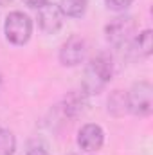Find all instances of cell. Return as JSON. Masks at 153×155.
Segmentation results:
<instances>
[{
	"label": "cell",
	"mask_w": 153,
	"mask_h": 155,
	"mask_svg": "<svg viewBox=\"0 0 153 155\" xmlns=\"http://www.w3.org/2000/svg\"><path fill=\"white\" fill-rule=\"evenodd\" d=\"M33 31V24L27 15L15 11L5 18V36L15 45H24Z\"/></svg>",
	"instance_id": "2"
},
{
	"label": "cell",
	"mask_w": 153,
	"mask_h": 155,
	"mask_svg": "<svg viewBox=\"0 0 153 155\" xmlns=\"http://www.w3.org/2000/svg\"><path fill=\"white\" fill-rule=\"evenodd\" d=\"M85 52H86L85 40L79 38V36H70V38L63 43V47L60 51V60H61L63 65L74 67V65L83 61Z\"/></svg>",
	"instance_id": "5"
},
{
	"label": "cell",
	"mask_w": 153,
	"mask_h": 155,
	"mask_svg": "<svg viewBox=\"0 0 153 155\" xmlns=\"http://www.w3.org/2000/svg\"><path fill=\"white\" fill-rule=\"evenodd\" d=\"M105 134L97 124H85L77 134V144L85 152H96L103 146Z\"/></svg>",
	"instance_id": "6"
},
{
	"label": "cell",
	"mask_w": 153,
	"mask_h": 155,
	"mask_svg": "<svg viewBox=\"0 0 153 155\" xmlns=\"http://www.w3.org/2000/svg\"><path fill=\"white\" fill-rule=\"evenodd\" d=\"M132 2L133 0H106L108 7H112V9H126Z\"/></svg>",
	"instance_id": "12"
},
{
	"label": "cell",
	"mask_w": 153,
	"mask_h": 155,
	"mask_svg": "<svg viewBox=\"0 0 153 155\" xmlns=\"http://www.w3.org/2000/svg\"><path fill=\"white\" fill-rule=\"evenodd\" d=\"M9 2H11V0H0V5H7Z\"/></svg>",
	"instance_id": "15"
},
{
	"label": "cell",
	"mask_w": 153,
	"mask_h": 155,
	"mask_svg": "<svg viewBox=\"0 0 153 155\" xmlns=\"http://www.w3.org/2000/svg\"><path fill=\"white\" fill-rule=\"evenodd\" d=\"M25 155H49V152L41 146H34V148H29V152Z\"/></svg>",
	"instance_id": "14"
},
{
	"label": "cell",
	"mask_w": 153,
	"mask_h": 155,
	"mask_svg": "<svg viewBox=\"0 0 153 155\" xmlns=\"http://www.w3.org/2000/svg\"><path fill=\"white\" fill-rule=\"evenodd\" d=\"M61 9L54 4H45L38 9V24L41 27V31L45 33H56L61 27Z\"/></svg>",
	"instance_id": "7"
},
{
	"label": "cell",
	"mask_w": 153,
	"mask_h": 155,
	"mask_svg": "<svg viewBox=\"0 0 153 155\" xmlns=\"http://www.w3.org/2000/svg\"><path fill=\"white\" fill-rule=\"evenodd\" d=\"M133 31H135L133 20L128 18V16H119V18H115L114 22H110L106 25V38H108L110 43L119 47V45L126 43L132 38Z\"/></svg>",
	"instance_id": "4"
},
{
	"label": "cell",
	"mask_w": 153,
	"mask_h": 155,
	"mask_svg": "<svg viewBox=\"0 0 153 155\" xmlns=\"http://www.w3.org/2000/svg\"><path fill=\"white\" fill-rule=\"evenodd\" d=\"M83 105H85V97H83V94L79 96L77 92L69 94V97L65 99V110H67L70 116L79 114V112L83 110Z\"/></svg>",
	"instance_id": "10"
},
{
	"label": "cell",
	"mask_w": 153,
	"mask_h": 155,
	"mask_svg": "<svg viewBox=\"0 0 153 155\" xmlns=\"http://www.w3.org/2000/svg\"><path fill=\"white\" fill-rule=\"evenodd\" d=\"M24 2H25V4H27L29 7H34V9H40V7H41V5H45V4H47L49 0H24Z\"/></svg>",
	"instance_id": "13"
},
{
	"label": "cell",
	"mask_w": 153,
	"mask_h": 155,
	"mask_svg": "<svg viewBox=\"0 0 153 155\" xmlns=\"http://www.w3.org/2000/svg\"><path fill=\"white\" fill-rule=\"evenodd\" d=\"M110 76H112V60L101 54L96 60H92V63L88 65L85 87L88 88V92H99L103 85L110 79Z\"/></svg>",
	"instance_id": "1"
},
{
	"label": "cell",
	"mask_w": 153,
	"mask_h": 155,
	"mask_svg": "<svg viewBox=\"0 0 153 155\" xmlns=\"http://www.w3.org/2000/svg\"><path fill=\"white\" fill-rule=\"evenodd\" d=\"M137 45H139V49L142 51V54H144V56H148V54L151 52V31H150V29H148V31H144L142 35H139Z\"/></svg>",
	"instance_id": "11"
},
{
	"label": "cell",
	"mask_w": 153,
	"mask_h": 155,
	"mask_svg": "<svg viewBox=\"0 0 153 155\" xmlns=\"http://www.w3.org/2000/svg\"><path fill=\"white\" fill-rule=\"evenodd\" d=\"M128 97V110H132L137 116H148L151 112V105H153V88L150 83L141 81L137 85H133L130 96Z\"/></svg>",
	"instance_id": "3"
},
{
	"label": "cell",
	"mask_w": 153,
	"mask_h": 155,
	"mask_svg": "<svg viewBox=\"0 0 153 155\" xmlns=\"http://www.w3.org/2000/svg\"><path fill=\"white\" fill-rule=\"evenodd\" d=\"M61 11L67 16L79 18L86 11V0H61Z\"/></svg>",
	"instance_id": "8"
},
{
	"label": "cell",
	"mask_w": 153,
	"mask_h": 155,
	"mask_svg": "<svg viewBox=\"0 0 153 155\" xmlns=\"http://www.w3.org/2000/svg\"><path fill=\"white\" fill-rule=\"evenodd\" d=\"M15 135L9 130H0V155H13L15 153Z\"/></svg>",
	"instance_id": "9"
}]
</instances>
